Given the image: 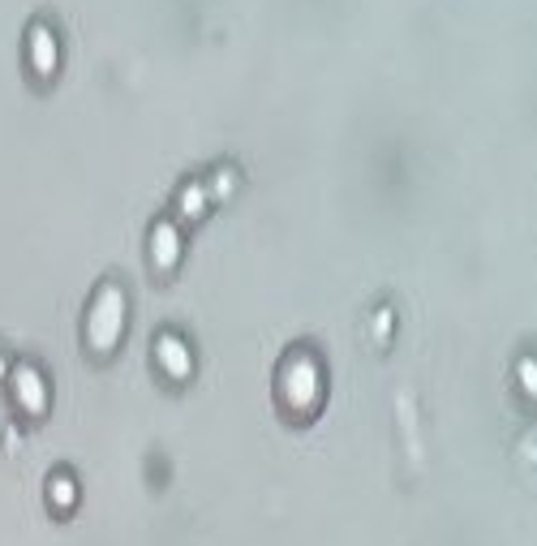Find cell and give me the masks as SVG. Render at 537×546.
<instances>
[{
    "label": "cell",
    "mask_w": 537,
    "mask_h": 546,
    "mask_svg": "<svg viewBox=\"0 0 537 546\" xmlns=\"http://www.w3.org/2000/svg\"><path fill=\"white\" fill-rule=\"evenodd\" d=\"M13 396H18V405L26 413H43L48 409V388H43V374L31 371V366H22L13 374Z\"/></svg>",
    "instance_id": "7a4b0ae2"
},
{
    "label": "cell",
    "mask_w": 537,
    "mask_h": 546,
    "mask_svg": "<svg viewBox=\"0 0 537 546\" xmlns=\"http://www.w3.org/2000/svg\"><path fill=\"white\" fill-rule=\"evenodd\" d=\"M0 374H4V357H0Z\"/></svg>",
    "instance_id": "277c9868"
},
{
    "label": "cell",
    "mask_w": 537,
    "mask_h": 546,
    "mask_svg": "<svg viewBox=\"0 0 537 546\" xmlns=\"http://www.w3.org/2000/svg\"><path fill=\"white\" fill-rule=\"evenodd\" d=\"M48 499H52V507H69L77 499V487L74 478H65V473H57L52 482H48Z\"/></svg>",
    "instance_id": "3957f363"
},
{
    "label": "cell",
    "mask_w": 537,
    "mask_h": 546,
    "mask_svg": "<svg viewBox=\"0 0 537 546\" xmlns=\"http://www.w3.org/2000/svg\"><path fill=\"white\" fill-rule=\"evenodd\" d=\"M116 327H121V297L108 289V293L95 301V314H91V340H95V349H108V345H112Z\"/></svg>",
    "instance_id": "6da1fadb"
}]
</instances>
